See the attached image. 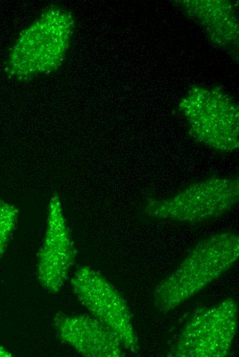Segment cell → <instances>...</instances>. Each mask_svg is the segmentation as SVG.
Wrapping results in <instances>:
<instances>
[{
  "label": "cell",
  "mask_w": 239,
  "mask_h": 357,
  "mask_svg": "<svg viewBox=\"0 0 239 357\" xmlns=\"http://www.w3.org/2000/svg\"><path fill=\"white\" fill-rule=\"evenodd\" d=\"M54 326L60 340L87 357H121L124 347L105 325L87 314H58Z\"/></svg>",
  "instance_id": "obj_8"
},
{
  "label": "cell",
  "mask_w": 239,
  "mask_h": 357,
  "mask_svg": "<svg viewBox=\"0 0 239 357\" xmlns=\"http://www.w3.org/2000/svg\"><path fill=\"white\" fill-rule=\"evenodd\" d=\"M178 110L198 142L220 152L238 149V105L224 91L194 85L180 100Z\"/></svg>",
  "instance_id": "obj_3"
},
{
  "label": "cell",
  "mask_w": 239,
  "mask_h": 357,
  "mask_svg": "<svg viewBox=\"0 0 239 357\" xmlns=\"http://www.w3.org/2000/svg\"><path fill=\"white\" fill-rule=\"evenodd\" d=\"M238 198V178L213 177L194 183L170 197L148 198L143 212L157 219L201 222L225 214Z\"/></svg>",
  "instance_id": "obj_4"
},
{
  "label": "cell",
  "mask_w": 239,
  "mask_h": 357,
  "mask_svg": "<svg viewBox=\"0 0 239 357\" xmlns=\"http://www.w3.org/2000/svg\"><path fill=\"white\" fill-rule=\"evenodd\" d=\"M238 323V303L233 298L199 309L185 324L171 356L224 357L231 348Z\"/></svg>",
  "instance_id": "obj_5"
},
{
  "label": "cell",
  "mask_w": 239,
  "mask_h": 357,
  "mask_svg": "<svg viewBox=\"0 0 239 357\" xmlns=\"http://www.w3.org/2000/svg\"><path fill=\"white\" fill-rule=\"evenodd\" d=\"M11 354L5 348L0 347V356L8 357L11 356Z\"/></svg>",
  "instance_id": "obj_11"
},
{
  "label": "cell",
  "mask_w": 239,
  "mask_h": 357,
  "mask_svg": "<svg viewBox=\"0 0 239 357\" xmlns=\"http://www.w3.org/2000/svg\"><path fill=\"white\" fill-rule=\"evenodd\" d=\"M239 257V236L218 233L196 244L182 262L155 288L153 301L168 312L198 294L227 272Z\"/></svg>",
  "instance_id": "obj_1"
},
{
  "label": "cell",
  "mask_w": 239,
  "mask_h": 357,
  "mask_svg": "<svg viewBox=\"0 0 239 357\" xmlns=\"http://www.w3.org/2000/svg\"><path fill=\"white\" fill-rule=\"evenodd\" d=\"M17 213V210L13 206L0 205V257L14 227Z\"/></svg>",
  "instance_id": "obj_10"
},
{
  "label": "cell",
  "mask_w": 239,
  "mask_h": 357,
  "mask_svg": "<svg viewBox=\"0 0 239 357\" xmlns=\"http://www.w3.org/2000/svg\"><path fill=\"white\" fill-rule=\"evenodd\" d=\"M75 251L58 198L49 204L47 229L37 259V278L49 293L58 292L73 264Z\"/></svg>",
  "instance_id": "obj_7"
},
{
  "label": "cell",
  "mask_w": 239,
  "mask_h": 357,
  "mask_svg": "<svg viewBox=\"0 0 239 357\" xmlns=\"http://www.w3.org/2000/svg\"><path fill=\"white\" fill-rule=\"evenodd\" d=\"M71 284L76 297L91 314L117 336L124 349L137 354L139 346L132 315L124 298L114 286L88 266L76 270Z\"/></svg>",
  "instance_id": "obj_6"
},
{
  "label": "cell",
  "mask_w": 239,
  "mask_h": 357,
  "mask_svg": "<svg viewBox=\"0 0 239 357\" xmlns=\"http://www.w3.org/2000/svg\"><path fill=\"white\" fill-rule=\"evenodd\" d=\"M179 2L185 12L203 26L214 43L225 48L238 46V17L231 1Z\"/></svg>",
  "instance_id": "obj_9"
},
{
  "label": "cell",
  "mask_w": 239,
  "mask_h": 357,
  "mask_svg": "<svg viewBox=\"0 0 239 357\" xmlns=\"http://www.w3.org/2000/svg\"><path fill=\"white\" fill-rule=\"evenodd\" d=\"M73 31L70 12L49 5L16 40L5 63L7 73L28 82L56 70L66 57Z\"/></svg>",
  "instance_id": "obj_2"
}]
</instances>
